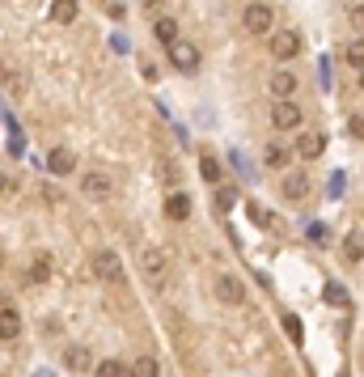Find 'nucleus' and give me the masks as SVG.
<instances>
[{
    "label": "nucleus",
    "instance_id": "1",
    "mask_svg": "<svg viewBox=\"0 0 364 377\" xmlns=\"http://www.w3.org/2000/svg\"><path fill=\"white\" fill-rule=\"evenodd\" d=\"M140 272H144V284L161 289L165 276H170V255L161 246H140Z\"/></svg>",
    "mask_w": 364,
    "mask_h": 377
},
{
    "label": "nucleus",
    "instance_id": "2",
    "mask_svg": "<svg viewBox=\"0 0 364 377\" xmlns=\"http://www.w3.org/2000/svg\"><path fill=\"white\" fill-rule=\"evenodd\" d=\"M242 25H246V34H267V30L276 25V13H271V4H246V13H242Z\"/></svg>",
    "mask_w": 364,
    "mask_h": 377
},
{
    "label": "nucleus",
    "instance_id": "3",
    "mask_svg": "<svg viewBox=\"0 0 364 377\" xmlns=\"http://www.w3.org/2000/svg\"><path fill=\"white\" fill-rule=\"evenodd\" d=\"M93 276L98 280H110V284H123V263L115 250H98L93 255Z\"/></svg>",
    "mask_w": 364,
    "mask_h": 377
},
{
    "label": "nucleus",
    "instance_id": "4",
    "mask_svg": "<svg viewBox=\"0 0 364 377\" xmlns=\"http://www.w3.org/2000/svg\"><path fill=\"white\" fill-rule=\"evenodd\" d=\"M170 64H178L182 72H195V68H199V47H195V42H187V38L170 42Z\"/></svg>",
    "mask_w": 364,
    "mask_h": 377
},
{
    "label": "nucleus",
    "instance_id": "5",
    "mask_svg": "<svg viewBox=\"0 0 364 377\" xmlns=\"http://www.w3.org/2000/svg\"><path fill=\"white\" fill-rule=\"evenodd\" d=\"M216 297H221L225 306H242V301H246V284H242L237 276L221 272V276H216Z\"/></svg>",
    "mask_w": 364,
    "mask_h": 377
},
{
    "label": "nucleus",
    "instance_id": "6",
    "mask_svg": "<svg viewBox=\"0 0 364 377\" xmlns=\"http://www.w3.org/2000/svg\"><path fill=\"white\" fill-rule=\"evenodd\" d=\"M297 51H301L297 30H276V34H271V55H276V59H293Z\"/></svg>",
    "mask_w": 364,
    "mask_h": 377
},
{
    "label": "nucleus",
    "instance_id": "7",
    "mask_svg": "<svg viewBox=\"0 0 364 377\" xmlns=\"http://www.w3.org/2000/svg\"><path fill=\"white\" fill-rule=\"evenodd\" d=\"M271 123H276L280 132L301 127V106H297V102H276V106H271Z\"/></svg>",
    "mask_w": 364,
    "mask_h": 377
},
{
    "label": "nucleus",
    "instance_id": "8",
    "mask_svg": "<svg viewBox=\"0 0 364 377\" xmlns=\"http://www.w3.org/2000/svg\"><path fill=\"white\" fill-rule=\"evenodd\" d=\"M81 191H85L89 199H110V178H106V174H85V178H81Z\"/></svg>",
    "mask_w": 364,
    "mask_h": 377
},
{
    "label": "nucleus",
    "instance_id": "9",
    "mask_svg": "<svg viewBox=\"0 0 364 377\" xmlns=\"http://www.w3.org/2000/svg\"><path fill=\"white\" fill-rule=\"evenodd\" d=\"M297 149H301V157H305V161H314V157H322V149H327V136H322V132H305Z\"/></svg>",
    "mask_w": 364,
    "mask_h": 377
},
{
    "label": "nucleus",
    "instance_id": "10",
    "mask_svg": "<svg viewBox=\"0 0 364 377\" xmlns=\"http://www.w3.org/2000/svg\"><path fill=\"white\" fill-rule=\"evenodd\" d=\"M165 212H170V221H187V216H191V195H187V191H174V195L165 199Z\"/></svg>",
    "mask_w": 364,
    "mask_h": 377
},
{
    "label": "nucleus",
    "instance_id": "11",
    "mask_svg": "<svg viewBox=\"0 0 364 377\" xmlns=\"http://www.w3.org/2000/svg\"><path fill=\"white\" fill-rule=\"evenodd\" d=\"M64 365H68V369H76V373H85V369H93V356H89V348H85V344H76V348H68V352H64Z\"/></svg>",
    "mask_w": 364,
    "mask_h": 377
},
{
    "label": "nucleus",
    "instance_id": "12",
    "mask_svg": "<svg viewBox=\"0 0 364 377\" xmlns=\"http://www.w3.org/2000/svg\"><path fill=\"white\" fill-rule=\"evenodd\" d=\"M47 166H51V174H72V170H76V157H72L68 149H51Z\"/></svg>",
    "mask_w": 364,
    "mask_h": 377
},
{
    "label": "nucleus",
    "instance_id": "13",
    "mask_svg": "<svg viewBox=\"0 0 364 377\" xmlns=\"http://www.w3.org/2000/svg\"><path fill=\"white\" fill-rule=\"evenodd\" d=\"M284 195H288V199H305V195H310V178H305L301 170L288 174V178H284Z\"/></svg>",
    "mask_w": 364,
    "mask_h": 377
},
{
    "label": "nucleus",
    "instance_id": "14",
    "mask_svg": "<svg viewBox=\"0 0 364 377\" xmlns=\"http://www.w3.org/2000/svg\"><path fill=\"white\" fill-rule=\"evenodd\" d=\"M21 335V314L17 310H0V340H17Z\"/></svg>",
    "mask_w": 364,
    "mask_h": 377
},
{
    "label": "nucleus",
    "instance_id": "15",
    "mask_svg": "<svg viewBox=\"0 0 364 377\" xmlns=\"http://www.w3.org/2000/svg\"><path fill=\"white\" fill-rule=\"evenodd\" d=\"M297 89V81H293V72H276L271 76V93H276V102H288V93Z\"/></svg>",
    "mask_w": 364,
    "mask_h": 377
},
{
    "label": "nucleus",
    "instance_id": "16",
    "mask_svg": "<svg viewBox=\"0 0 364 377\" xmlns=\"http://www.w3.org/2000/svg\"><path fill=\"white\" fill-rule=\"evenodd\" d=\"M153 34H157V38L170 47V42H178V21H174V17H161V21L153 25Z\"/></svg>",
    "mask_w": 364,
    "mask_h": 377
},
{
    "label": "nucleus",
    "instance_id": "17",
    "mask_svg": "<svg viewBox=\"0 0 364 377\" xmlns=\"http://www.w3.org/2000/svg\"><path fill=\"white\" fill-rule=\"evenodd\" d=\"M161 369H157V361L153 356H140L136 365H127V377H157Z\"/></svg>",
    "mask_w": 364,
    "mask_h": 377
},
{
    "label": "nucleus",
    "instance_id": "18",
    "mask_svg": "<svg viewBox=\"0 0 364 377\" xmlns=\"http://www.w3.org/2000/svg\"><path fill=\"white\" fill-rule=\"evenodd\" d=\"M93 377H127V365L123 361H102V365H93Z\"/></svg>",
    "mask_w": 364,
    "mask_h": 377
},
{
    "label": "nucleus",
    "instance_id": "19",
    "mask_svg": "<svg viewBox=\"0 0 364 377\" xmlns=\"http://www.w3.org/2000/svg\"><path fill=\"white\" fill-rule=\"evenodd\" d=\"M199 174H204V182H221V161L216 157H199Z\"/></svg>",
    "mask_w": 364,
    "mask_h": 377
},
{
    "label": "nucleus",
    "instance_id": "20",
    "mask_svg": "<svg viewBox=\"0 0 364 377\" xmlns=\"http://www.w3.org/2000/svg\"><path fill=\"white\" fill-rule=\"evenodd\" d=\"M246 212H250V221H254V225H263V229H271V225H276V216H271L267 208H259V204H250V199H246Z\"/></svg>",
    "mask_w": 364,
    "mask_h": 377
},
{
    "label": "nucleus",
    "instance_id": "21",
    "mask_svg": "<svg viewBox=\"0 0 364 377\" xmlns=\"http://www.w3.org/2000/svg\"><path fill=\"white\" fill-rule=\"evenodd\" d=\"M51 17H55L59 25H68V21H76V4H68V0H64V4H51Z\"/></svg>",
    "mask_w": 364,
    "mask_h": 377
},
{
    "label": "nucleus",
    "instance_id": "22",
    "mask_svg": "<svg viewBox=\"0 0 364 377\" xmlns=\"http://www.w3.org/2000/svg\"><path fill=\"white\" fill-rule=\"evenodd\" d=\"M267 166H276V170L288 166V149L284 144H267Z\"/></svg>",
    "mask_w": 364,
    "mask_h": 377
},
{
    "label": "nucleus",
    "instance_id": "23",
    "mask_svg": "<svg viewBox=\"0 0 364 377\" xmlns=\"http://www.w3.org/2000/svg\"><path fill=\"white\" fill-rule=\"evenodd\" d=\"M344 255H348V259H352V263H360V233H348V242H344Z\"/></svg>",
    "mask_w": 364,
    "mask_h": 377
},
{
    "label": "nucleus",
    "instance_id": "24",
    "mask_svg": "<svg viewBox=\"0 0 364 377\" xmlns=\"http://www.w3.org/2000/svg\"><path fill=\"white\" fill-rule=\"evenodd\" d=\"M47 276H51V263L47 259H34L30 263V280H47Z\"/></svg>",
    "mask_w": 364,
    "mask_h": 377
},
{
    "label": "nucleus",
    "instance_id": "25",
    "mask_svg": "<svg viewBox=\"0 0 364 377\" xmlns=\"http://www.w3.org/2000/svg\"><path fill=\"white\" fill-rule=\"evenodd\" d=\"M327 301H331V306H348V293H344L339 284H327Z\"/></svg>",
    "mask_w": 364,
    "mask_h": 377
},
{
    "label": "nucleus",
    "instance_id": "26",
    "mask_svg": "<svg viewBox=\"0 0 364 377\" xmlns=\"http://www.w3.org/2000/svg\"><path fill=\"white\" fill-rule=\"evenodd\" d=\"M284 327H288V335H293L297 344L305 340V335H301V331H305V327H301V318H293V314H288V318H284Z\"/></svg>",
    "mask_w": 364,
    "mask_h": 377
},
{
    "label": "nucleus",
    "instance_id": "27",
    "mask_svg": "<svg viewBox=\"0 0 364 377\" xmlns=\"http://www.w3.org/2000/svg\"><path fill=\"white\" fill-rule=\"evenodd\" d=\"M17 187H21V182H17L13 174H0V195H17Z\"/></svg>",
    "mask_w": 364,
    "mask_h": 377
},
{
    "label": "nucleus",
    "instance_id": "28",
    "mask_svg": "<svg viewBox=\"0 0 364 377\" xmlns=\"http://www.w3.org/2000/svg\"><path fill=\"white\" fill-rule=\"evenodd\" d=\"M233 204H237V191H233V187H221V208H225V212H229V208H233Z\"/></svg>",
    "mask_w": 364,
    "mask_h": 377
},
{
    "label": "nucleus",
    "instance_id": "29",
    "mask_svg": "<svg viewBox=\"0 0 364 377\" xmlns=\"http://www.w3.org/2000/svg\"><path fill=\"white\" fill-rule=\"evenodd\" d=\"M348 59H352V68H360V59H364V47H360V38L348 47Z\"/></svg>",
    "mask_w": 364,
    "mask_h": 377
},
{
    "label": "nucleus",
    "instance_id": "30",
    "mask_svg": "<svg viewBox=\"0 0 364 377\" xmlns=\"http://www.w3.org/2000/svg\"><path fill=\"white\" fill-rule=\"evenodd\" d=\"M310 242H327V225H310Z\"/></svg>",
    "mask_w": 364,
    "mask_h": 377
}]
</instances>
